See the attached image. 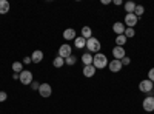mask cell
Instances as JSON below:
<instances>
[{
  "label": "cell",
  "mask_w": 154,
  "mask_h": 114,
  "mask_svg": "<svg viewBox=\"0 0 154 114\" xmlns=\"http://www.w3.org/2000/svg\"><path fill=\"white\" fill-rule=\"evenodd\" d=\"M12 71H14L16 74H20L23 71V63L22 62H14L12 63Z\"/></svg>",
  "instance_id": "d6986e66"
},
{
  "label": "cell",
  "mask_w": 154,
  "mask_h": 114,
  "mask_svg": "<svg viewBox=\"0 0 154 114\" xmlns=\"http://www.w3.org/2000/svg\"><path fill=\"white\" fill-rule=\"evenodd\" d=\"M53 65L56 66V68H62L63 65H65V59H62V57H56L54 60H53Z\"/></svg>",
  "instance_id": "44dd1931"
},
{
  "label": "cell",
  "mask_w": 154,
  "mask_h": 114,
  "mask_svg": "<svg viewBox=\"0 0 154 114\" xmlns=\"http://www.w3.org/2000/svg\"><path fill=\"white\" fill-rule=\"evenodd\" d=\"M94 74H96V68H94V65L83 66V75H85V77H93Z\"/></svg>",
  "instance_id": "2e32d148"
},
{
  "label": "cell",
  "mask_w": 154,
  "mask_h": 114,
  "mask_svg": "<svg viewBox=\"0 0 154 114\" xmlns=\"http://www.w3.org/2000/svg\"><path fill=\"white\" fill-rule=\"evenodd\" d=\"M69 56H72V51H71V46H69L68 43H65V45H62V46L59 48V57H62V59H68Z\"/></svg>",
  "instance_id": "52a82bcc"
},
{
  "label": "cell",
  "mask_w": 154,
  "mask_h": 114,
  "mask_svg": "<svg viewBox=\"0 0 154 114\" xmlns=\"http://www.w3.org/2000/svg\"><path fill=\"white\" fill-rule=\"evenodd\" d=\"M6 99H8V94L5 91H0V102H5Z\"/></svg>",
  "instance_id": "83f0119b"
},
{
  "label": "cell",
  "mask_w": 154,
  "mask_h": 114,
  "mask_svg": "<svg viewBox=\"0 0 154 114\" xmlns=\"http://www.w3.org/2000/svg\"><path fill=\"white\" fill-rule=\"evenodd\" d=\"M125 43H126V37H125L123 34L116 37V46H123Z\"/></svg>",
  "instance_id": "7402d4cb"
},
{
  "label": "cell",
  "mask_w": 154,
  "mask_h": 114,
  "mask_svg": "<svg viewBox=\"0 0 154 114\" xmlns=\"http://www.w3.org/2000/svg\"><path fill=\"white\" fill-rule=\"evenodd\" d=\"M148 80H151V82L154 83V68H151V69L148 71Z\"/></svg>",
  "instance_id": "484cf974"
},
{
  "label": "cell",
  "mask_w": 154,
  "mask_h": 114,
  "mask_svg": "<svg viewBox=\"0 0 154 114\" xmlns=\"http://www.w3.org/2000/svg\"><path fill=\"white\" fill-rule=\"evenodd\" d=\"M125 29H126V26H125L122 22H116V23L112 25V31L117 34V35H122V34L125 32Z\"/></svg>",
  "instance_id": "8fae6325"
},
{
  "label": "cell",
  "mask_w": 154,
  "mask_h": 114,
  "mask_svg": "<svg viewBox=\"0 0 154 114\" xmlns=\"http://www.w3.org/2000/svg\"><path fill=\"white\" fill-rule=\"evenodd\" d=\"M74 45H75L77 49H83L86 46V39H83L82 35L80 37H75V39H74Z\"/></svg>",
  "instance_id": "9a60e30c"
},
{
  "label": "cell",
  "mask_w": 154,
  "mask_h": 114,
  "mask_svg": "<svg viewBox=\"0 0 154 114\" xmlns=\"http://www.w3.org/2000/svg\"><path fill=\"white\" fill-rule=\"evenodd\" d=\"M9 2L8 0H0V14H6L9 11Z\"/></svg>",
  "instance_id": "e0dca14e"
},
{
  "label": "cell",
  "mask_w": 154,
  "mask_h": 114,
  "mask_svg": "<svg viewBox=\"0 0 154 114\" xmlns=\"http://www.w3.org/2000/svg\"><path fill=\"white\" fill-rule=\"evenodd\" d=\"M77 62V59H75V56H69L68 59H65V63H66V65L68 66H72L74 65V63Z\"/></svg>",
  "instance_id": "d4e9b609"
},
{
  "label": "cell",
  "mask_w": 154,
  "mask_h": 114,
  "mask_svg": "<svg viewBox=\"0 0 154 114\" xmlns=\"http://www.w3.org/2000/svg\"><path fill=\"white\" fill-rule=\"evenodd\" d=\"M122 62L120 60H117V59H112L111 62H108V68H109V71L111 72H119L120 69H122Z\"/></svg>",
  "instance_id": "9c48e42d"
},
{
  "label": "cell",
  "mask_w": 154,
  "mask_h": 114,
  "mask_svg": "<svg viewBox=\"0 0 154 114\" xmlns=\"http://www.w3.org/2000/svg\"><path fill=\"white\" fill-rule=\"evenodd\" d=\"M134 9H136V3H134V2H126V3H125L126 14H131V12H134Z\"/></svg>",
  "instance_id": "ffe728a7"
},
{
  "label": "cell",
  "mask_w": 154,
  "mask_h": 114,
  "mask_svg": "<svg viewBox=\"0 0 154 114\" xmlns=\"http://www.w3.org/2000/svg\"><path fill=\"white\" fill-rule=\"evenodd\" d=\"M139 90L142 91V93H151L152 91V82L151 80H148V79H145V80H142L139 83Z\"/></svg>",
  "instance_id": "ba28073f"
},
{
  "label": "cell",
  "mask_w": 154,
  "mask_h": 114,
  "mask_svg": "<svg viewBox=\"0 0 154 114\" xmlns=\"http://www.w3.org/2000/svg\"><path fill=\"white\" fill-rule=\"evenodd\" d=\"M85 48L88 49V53L97 54V53L100 51V42L96 39V37H89V39L86 40V46H85Z\"/></svg>",
  "instance_id": "7a4b0ae2"
},
{
  "label": "cell",
  "mask_w": 154,
  "mask_h": 114,
  "mask_svg": "<svg viewBox=\"0 0 154 114\" xmlns=\"http://www.w3.org/2000/svg\"><path fill=\"white\" fill-rule=\"evenodd\" d=\"M134 34H136L134 28H126L125 32H123V35L126 37V39H131V37H134Z\"/></svg>",
  "instance_id": "cb8c5ba5"
},
{
  "label": "cell",
  "mask_w": 154,
  "mask_h": 114,
  "mask_svg": "<svg viewBox=\"0 0 154 114\" xmlns=\"http://www.w3.org/2000/svg\"><path fill=\"white\" fill-rule=\"evenodd\" d=\"M93 65H94L96 69H103V68H106V66H108V59H106V56L102 54V53H97V54L94 56V59H93Z\"/></svg>",
  "instance_id": "6da1fadb"
},
{
  "label": "cell",
  "mask_w": 154,
  "mask_h": 114,
  "mask_svg": "<svg viewBox=\"0 0 154 114\" xmlns=\"http://www.w3.org/2000/svg\"><path fill=\"white\" fill-rule=\"evenodd\" d=\"M63 39H65V40H74L75 39V31L72 28L65 29V31H63Z\"/></svg>",
  "instance_id": "5bb4252c"
},
{
  "label": "cell",
  "mask_w": 154,
  "mask_h": 114,
  "mask_svg": "<svg viewBox=\"0 0 154 114\" xmlns=\"http://www.w3.org/2000/svg\"><path fill=\"white\" fill-rule=\"evenodd\" d=\"M112 56H114V59L122 60V59L126 56V51L123 49V46H114V49H112Z\"/></svg>",
  "instance_id": "30bf717a"
},
{
  "label": "cell",
  "mask_w": 154,
  "mask_h": 114,
  "mask_svg": "<svg viewBox=\"0 0 154 114\" xmlns=\"http://www.w3.org/2000/svg\"><path fill=\"white\" fill-rule=\"evenodd\" d=\"M31 60H32V63H40V62L43 60L42 49H35V51L32 53V56H31Z\"/></svg>",
  "instance_id": "7c38bea8"
},
{
  "label": "cell",
  "mask_w": 154,
  "mask_h": 114,
  "mask_svg": "<svg viewBox=\"0 0 154 114\" xmlns=\"http://www.w3.org/2000/svg\"><path fill=\"white\" fill-rule=\"evenodd\" d=\"M20 77H19V80L22 82V85H25V86H28V85H31L32 82H34V77H32V72L29 71V69H23L20 74Z\"/></svg>",
  "instance_id": "3957f363"
},
{
  "label": "cell",
  "mask_w": 154,
  "mask_h": 114,
  "mask_svg": "<svg viewBox=\"0 0 154 114\" xmlns=\"http://www.w3.org/2000/svg\"><path fill=\"white\" fill-rule=\"evenodd\" d=\"M38 94H40L43 99H48L51 94H53V86H51L49 83H40V86H38Z\"/></svg>",
  "instance_id": "5b68a950"
},
{
  "label": "cell",
  "mask_w": 154,
  "mask_h": 114,
  "mask_svg": "<svg viewBox=\"0 0 154 114\" xmlns=\"http://www.w3.org/2000/svg\"><path fill=\"white\" fill-rule=\"evenodd\" d=\"M114 5H117V6H120V5H123V2H122V0H114Z\"/></svg>",
  "instance_id": "4dcf8cb0"
},
{
  "label": "cell",
  "mask_w": 154,
  "mask_h": 114,
  "mask_svg": "<svg viewBox=\"0 0 154 114\" xmlns=\"http://www.w3.org/2000/svg\"><path fill=\"white\" fill-rule=\"evenodd\" d=\"M120 62H122V65H130V63H131V59L128 57V56H125V57H123Z\"/></svg>",
  "instance_id": "4316f807"
},
{
  "label": "cell",
  "mask_w": 154,
  "mask_h": 114,
  "mask_svg": "<svg viewBox=\"0 0 154 114\" xmlns=\"http://www.w3.org/2000/svg\"><path fill=\"white\" fill-rule=\"evenodd\" d=\"M142 106L146 112H151L154 111V96H148L143 99V102H142Z\"/></svg>",
  "instance_id": "8992f818"
},
{
  "label": "cell",
  "mask_w": 154,
  "mask_h": 114,
  "mask_svg": "<svg viewBox=\"0 0 154 114\" xmlns=\"http://www.w3.org/2000/svg\"><path fill=\"white\" fill-rule=\"evenodd\" d=\"M22 63H23V65H29V63H32V60H31V57H25Z\"/></svg>",
  "instance_id": "f546056e"
},
{
  "label": "cell",
  "mask_w": 154,
  "mask_h": 114,
  "mask_svg": "<svg viewBox=\"0 0 154 114\" xmlns=\"http://www.w3.org/2000/svg\"><path fill=\"white\" fill-rule=\"evenodd\" d=\"M152 90H154V83H152Z\"/></svg>",
  "instance_id": "836d02e7"
},
{
  "label": "cell",
  "mask_w": 154,
  "mask_h": 114,
  "mask_svg": "<svg viewBox=\"0 0 154 114\" xmlns=\"http://www.w3.org/2000/svg\"><path fill=\"white\" fill-rule=\"evenodd\" d=\"M19 77H20V75H19V74H16V72H14V74H12V79H14V80H19Z\"/></svg>",
  "instance_id": "d6a6232c"
},
{
  "label": "cell",
  "mask_w": 154,
  "mask_h": 114,
  "mask_svg": "<svg viewBox=\"0 0 154 114\" xmlns=\"http://www.w3.org/2000/svg\"><path fill=\"white\" fill-rule=\"evenodd\" d=\"M91 35H93V29L89 28V26H83V28H82V37H83V39L88 40Z\"/></svg>",
  "instance_id": "ac0fdd59"
},
{
  "label": "cell",
  "mask_w": 154,
  "mask_h": 114,
  "mask_svg": "<svg viewBox=\"0 0 154 114\" xmlns=\"http://www.w3.org/2000/svg\"><path fill=\"white\" fill-rule=\"evenodd\" d=\"M143 12H145V8L142 5H136V9H134V14L137 17H142L143 16Z\"/></svg>",
  "instance_id": "603a6c76"
},
{
  "label": "cell",
  "mask_w": 154,
  "mask_h": 114,
  "mask_svg": "<svg viewBox=\"0 0 154 114\" xmlns=\"http://www.w3.org/2000/svg\"><path fill=\"white\" fill-rule=\"evenodd\" d=\"M137 22H139V17L134 14V12H131V14H125V22H123V25L126 28H134L136 25H137Z\"/></svg>",
  "instance_id": "277c9868"
},
{
  "label": "cell",
  "mask_w": 154,
  "mask_h": 114,
  "mask_svg": "<svg viewBox=\"0 0 154 114\" xmlns=\"http://www.w3.org/2000/svg\"><path fill=\"white\" fill-rule=\"evenodd\" d=\"M38 86H40V83H38V82H32L31 83V88H32V90H35V91H38Z\"/></svg>",
  "instance_id": "f1b7e54d"
},
{
  "label": "cell",
  "mask_w": 154,
  "mask_h": 114,
  "mask_svg": "<svg viewBox=\"0 0 154 114\" xmlns=\"http://www.w3.org/2000/svg\"><path fill=\"white\" fill-rule=\"evenodd\" d=\"M111 0H102V5H109Z\"/></svg>",
  "instance_id": "1f68e13d"
},
{
  "label": "cell",
  "mask_w": 154,
  "mask_h": 114,
  "mask_svg": "<svg viewBox=\"0 0 154 114\" xmlns=\"http://www.w3.org/2000/svg\"><path fill=\"white\" fill-rule=\"evenodd\" d=\"M93 59H94V56H93L91 53H85V54H82V62H83V65H85V66L93 65Z\"/></svg>",
  "instance_id": "4fadbf2b"
}]
</instances>
